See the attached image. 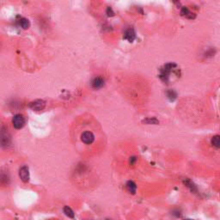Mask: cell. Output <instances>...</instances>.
I'll return each instance as SVG.
<instances>
[{
	"label": "cell",
	"instance_id": "1",
	"mask_svg": "<svg viewBox=\"0 0 220 220\" xmlns=\"http://www.w3.org/2000/svg\"><path fill=\"white\" fill-rule=\"evenodd\" d=\"M11 144V136L8 129L2 126L0 128V146L4 149L8 148Z\"/></svg>",
	"mask_w": 220,
	"mask_h": 220
},
{
	"label": "cell",
	"instance_id": "2",
	"mask_svg": "<svg viewBox=\"0 0 220 220\" xmlns=\"http://www.w3.org/2000/svg\"><path fill=\"white\" fill-rule=\"evenodd\" d=\"M25 123H26V120L24 116L20 114H16L12 119V124L16 129H22L25 126Z\"/></svg>",
	"mask_w": 220,
	"mask_h": 220
},
{
	"label": "cell",
	"instance_id": "3",
	"mask_svg": "<svg viewBox=\"0 0 220 220\" xmlns=\"http://www.w3.org/2000/svg\"><path fill=\"white\" fill-rule=\"evenodd\" d=\"M46 107V102L45 101L40 100V99H38V100L33 101L32 102H30L29 104V108L32 110L34 111H40V110H43Z\"/></svg>",
	"mask_w": 220,
	"mask_h": 220
},
{
	"label": "cell",
	"instance_id": "4",
	"mask_svg": "<svg viewBox=\"0 0 220 220\" xmlns=\"http://www.w3.org/2000/svg\"><path fill=\"white\" fill-rule=\"evenodd\" d=\"M19 176H20L21 180L25 183L29 181V169L28 166L24 165V166L21 167L20 170H19Z\"/></svg>",
	"mask_w": 220,
	"mask_h": 220
},
{
	"label": "cell",
	"instance_id": "5",
	"mask_svg": "<svg viewBox=\"0 0 220 220\" xmlns=\"http://www.w3.org/2000/svg\"><path fill=\"white\" fill-rule=\"evenodd\" d=\"M81 139L82 141L86 144V145H90L94 142L95 140V136L91 132H84L82 136H81Z\"/></svg>",
	"mask_w": 220,
	"mask_h": 220
},
{
	"label": "cell",
	"instance_id": "6",
	"mask_svg": "<svg viewBox=\"0 0 220 220\" xmlns=\"http://www.w3.org/2000/svg\"><path fill=\"white\" fill-rule=\"evenodd\" d=\"M105 84V82H104V79L101 78L100 77H97V78H95L92 82H91V85L93 88L95 89H100L101 87H103Z\"/></svg>",
	"mask_w": 220,
	"mask_h": 220
},
{
	"label": "cell",
	"instance_id": "7",
	"mask_svg": "<svg viewBox=\"0 0 220 220\" xmlns=\"http://www.w3.org/2000/svg\"><path fill=\"white\" fill-rule=\"evenodd\" d=\"M0 182L4 185H8L10 183V175L6 171H0Z\"/></svg>",
	"mask_w": 220,
	"mask_h": 220
},
{
	"label": "cell",
	"instance_id": "8",
	"mask_svg": "<svg viewBox=\"0 0 220 220\" xmlns=\"http://www.w3.org/2000/svg\"><path fill=\"white\" fill-rule=\"evenodd\" d=\"M136 38V35H135V31L133 29H129L126 31L125 33V39L128 40L130 42H132L134 39Z\"/></svg>",
	"mask_w": 220,
	"mask_h": 220
},
{
	"label": "cell",
	"instance_id": "9",
	"mask_svg": "<svg viewBox=\"0 0 220 220\" xmlns=\"http://www.w3.org/2000/svg\"><path fill=\"white\" fill-rule=\"evenodd\" d=\"M127 191L132 193V194H134L135 193H136V191H137V185L135 184V182L134 181H132V180H128L127 182Z\"/></svg>",
	"mask_w": 220,
	"mask_h": 220
},
{
	"label": "cell",
	"instance_id": "10",
	"mask_svg": "<svg viewBox=\"0 0 220 220\" xmlns=\"http://www.w3.org/2000/svg\"><path fill=\"white\" fill-rule=\"evenodd\" d=\"M63 211L65 214V216H67L68 218H70V219H74L75 218V213H74V211H72V209L70 208V206H64Z\"/></svg>",
	"mask_w": 220,
	"mask_h": 220
},
{
	"label": "cell",
	"instance_id": "11",
	"mask_svg": "<svg viewBox=\"0 0 220 220\" xmlns=\"http://www.w3.org/2000/svg\"><path fill=\"white\" fill-rule=\"evenodd\" d=\"M19 25L23 29H28L30 27V22L25 17H21L19 20Z\"/></svg>",
	"mask_w": 220,
	"mask_h": 220
},
{
	"label": "cell",
	"instance_id": "12",
	"mask_svg": "<svg viewBox=\"0 0 220 220\" xmlns=\"http://www.w3.org/2000/svg\"><path fill=\"white\" fill-rule=\"evenodd\" d=\"M180 14H181V16L186 17H188V18H191V19L195 17V16H194V15H193L190 11H189V10L187 8V7H183V8L181 9Z\"/></svg>",
	"mask_w": 220,
	"mask_h": 220
},
{
	"label": "cell",
	"instance_id": "13",
	"mask_svg": "<svg viewBox=\"0 0 220 220\" xmlns=\"http://www.w3.org/2000/svg\"><path fill=\"white\" fill-rule=\"evenodd\" d=\"M211 144H212V145H213V146H215L216 148H219L220 147L219 135H215L214 137H212V139H211Z\"/></svg>",
	"mask_w": 220,
	"mask_h": 220
},
{
	"label": "cell",
	"instance_id": "14",
	"mask_svg": "<svg viewBox=\"0 0 220 220\" xmlns=\"http://www.w3.org/2000/svg\"><path fill=\"white\" fill-rule=\"evenodd\" d=\"M143 123H145V124H153V125H157L158 123H159V121L157 120V119H155V118H152V119H150V118H147V119H145V120H144L142 121Z\"/></svg>",
	"mask_w": 220,
	"mask_h": 220
},
{
	"label": "cell",
	"instance_id": "15",
	"mask_svg": "<svg viewBox=\"0 0 220 220\" xmlns=\"http://www.w3.org/2000/svg\"><path fill=\"white\" fill-rule=\"evenodd\" d=\"M184 183L189 188L191 189V191H193V192H194V191H196V188H195V186L193 185V184H192V182H191L190 180H184Z\"/></svg>",
	"mask_w": 220,
	"mask_h": 220
},
{
	"label": "cell",
	"instance_id": "16",
	"mask_svg": "<svg viewBox=\"0 0 220 220\" xmlns=\"http://www.w3.org/2000/svg\"><path fill=\"white\" fill-rule=\"evenodd\" d=\"M168 97L170 98V100H174L176 97V93L174 92L173 90H170L168 92Z\"/></svg>",
	"mask_w": 220,
	"mask_h": 220
},
{
	"label": "cell",
	"instance_id": "17",
	"mask_svg": "<svg viewBox=\"0 0 220 220\" xmlns=\"http://www.w3.org/2000/svg\"><path fill=\"white\" fill-rule=\"evenodd\" d=\"M107 14H108L109 17H113L114 15V11H113V10L110 7H108V9H107Z\"/></svg>",
	"mask_w": 220,
	"mask_h": 220
},
{
	"label": "cell",
	"instance_id": "18",
	"mask_svg": "<svg viewBox=\"0 0 220 220\" xmlns=\"http://www.w3.org/2000/svg\"><path fill=\"white\" fill-rule=\"evenodd\" d=\"M137 161V158L135 157H131V159H130V163L132 164V165H133L134 163H135V162Z\"/></svg>",
	"mask_w": 220,
	"mask_h": 220
},
{
	"label": "cell",
	"instance_id": "19",
	"mask_svg": "<svg viewBox=\"0 0 220 220\" xmlns=\"http://www.w3.org/2000/svg\"><path fill=\"white\" fill-rule=\"evenodd\" d=\"M184 220H193V219H186Z\"/></svg>",
	"mask_w": 220,
	"mask_h": 220
},
{
	"label": "cell",
	"instance_id": "20",
	"mask_svg": "<svg viewBox=\"0 0 220 220\" xmlns=\"http://www.w3.org/2000/svg\"><path fill=\"white\" fill-rule=\"evenodd\" d=\"M106 220H110V219H106Z\"/></svg>",
	"mask_w": 220,
	"mask_h": 220
}]
</instances>
